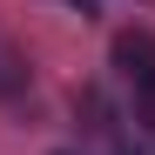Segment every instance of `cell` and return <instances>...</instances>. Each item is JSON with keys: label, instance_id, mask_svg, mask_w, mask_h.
<instances>
[{"label": "cell", "instance_id": "cell-1", "mask_svg": "<svg viewBox=\"0 0 155 155\" xmlns=\"http://www.w3.org/2000/svg\"><path fill=\"white\" fill-rule=\"evenodd\" d=\"M115 68L128 88H155V34H115Z\"/></svg>", "mask_w": 155, "mask_h": 155}, {"label": "cell", "instance_id": "cell-2", "mask_svg": "<svg viewBox=\"0 0 155 155\" xmlns=\"http://www.w3.org/2000/svg\"><path fill=\"white\" fill-rule=\"evenodd\" d=\"M135 121L155 135V88H135Z\"/></svg>", "mask_w": 155, "mask_h": 155}, {"label": "cell", "instance_id": "cell-3", "mask_svg": "<svg viewBox=\"0 0 155 155\" xmlns=\"http://www.w3.org/2000/svg\"><path fill=\"white\" fill-rule=\"evenodd\" d=\"M68 7H74V14H94V7H101V0H68Z\"/></svg>", "mask_w": 155, "mask_h": 155}, {"label": "cell", "instance_id": "cell-4", "mask_svg": "<svg viewBox=\"0 0 155 155\" xmlns=\"http://www.w3.org/2000/svg\"><path fill=\"white\" fill-rule=\"evenodd\" d=\"M121 155H155V148H148V142H128V148H121Z\"/></svg>", "mask_w": 155, "mask_h": 155}]
</instances>
